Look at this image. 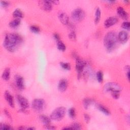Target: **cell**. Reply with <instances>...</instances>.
Here are the masks:
<instances>
[{"label":"cell","mask_w":130,"mask_h":130,"mask_svg":"<svg viewBox=\"0 0 130 130\" xmlns=\"http://www.w3.org/2000/svg\"><path fill=\"white\" fill-rule=\"evenodd\" d=\"M69 115L70 117L74 118L76 116V111L75 109L74 108H71L69 110Z\"/></svg>","instance_id":"28"},{"label":"cell","mask_w":130,"mask_h":130,"mask_svg":"<svg viewBox=\"0 0 130 130\" xmlns=\"http://www.w3.org/2000/svg\"><path fill=\"white\" fill-rule=\"evenodd\" d=\"M69 37L72 40H76V34L74 31H72L69 34Z\"/></svg>","instance_id":"32"},{"label":"cell","mask_w":130,"mask_h":130,"mask_svg":"<svg viewBox=\"0 0 130 130\" xmlns=\"http://www.w3.org/2000/svg\"><path fill=\"white\" fill-rule=\"evenodd\" d=\"M30 30L34 33H39L40 32V28L38 26L36 25H32L30 27Z\"/></svg>","instance_id":"30"},{"label":"cell","mask_w":130,"mask_h":130,"mask_svg":"<svg viewBox=\"0 0 130 130\" xmlns=\"http://www.w3.org/2000/svg\"><path fill=\"white\" fill-rule=\"evenodd\" d=\"M2 77V78L5 81L9 80L10 77V70L9 68H7L4 71Z\"/></svg>","instance_id":"17"},{"label":"cell","mask_w":130,"mask_h":130,"mask_svg":"<svg viewBox=\"0 0 130 130\" xmlns=\"http://www.w3.org/2000/svg\"><path fill=\"white\" fill-rule=\"evenodd\" d=\"M13 16L15 18H21L23 17V13L19 9H16L13 13Z\"/></svg>","instance_id":"22"},{"label":"cell","mask_w":130,"mask_h":130,"mask_svg":"<svg viewBox=\"0 0 130 130\" xmlns=\"http://www.w3.org/2000/svg\"><path fill=\"white\" fill-rule=\"evenodd\" d=\"M118 40H119L121 43L126 42L128 39V33L124 30L120 31L117 36Z\"/></svg>","instance_id":"11"},{"label":"cell","mask_w":130,"mask_h":130,"mask_svg":"<svg viewBox=\"0 0 130 130\" xmlns=\"http://www.w3.org/2000/svg\"><path fill=\"white\" fill-rule=\"evenodd\" d=\"M22 38L18 34L15 33L8 34L4 41V47L10 52L16 50L22 43Z\"/></svg>","instance_id":"1"},{"label":"cell","mask_w":130,"mask_h":130,"mask_svg":"<svg viewBox=\"0 0 130 130\" xmlns=\"http://www.w3.org/2000/svg\"><path fill=\"white\" fill-rule=\"evenodd\" d=\"M52 3L49 1H40L39 5L40 7L43 10L49 11L52 9Z\"/></svg>","instance_id":"9"},{"label":"cell","mask_w":130,"mask_h":130,"mask_svg":"<svg viewBox=\"0 0 130 130\" xmlns=\"http://www.w3.org/2000/svg\"><path fill=\"white\" fill-rule=\"evenodd\" d=\"M44 101L41 99H35L32 102V108L37 111H42L44 107Z\"/></svg>","instance_id":"6"},{"label":"cell","mask_w":130,"mask_h":130,"mask_svg":"<svg viewBox=\"0 0 130 130\" xmlns=\"http://www.w3.org/2000/svg\"><path fill=\"white\" fill-rule=\"evenodd\" d=\"M121 27L126 30H129L130 27V23L128 21H124L121 24Z\"/></svg>","instance_id":"29"},{"label":"cell","mask_w":130,"mask_h":130,"mask_svg":"<svg viewBox=\"0 0 130 130\" xmlns=\"http://www.w3.org/2000/svg\"><path fill=\"white\" fill-rule=\"evenodd\" d=\"M101 10L99 8H97L95 11V19H94V22L95 24H98L101 18Z\"/></svg>","instance_id":"21"},{"label":"cell","mask_w":130,"mask_h":130,"mask_svg":"<svg viewBox=\"0 0 130 130\" xmlns=\"http://www.w3.org/2000/svg\"><path fill=\"white\" fill-rule=\"evenodd\" d=\"M117 13L118 15L123 19H127L128 17L127 13L124 10L122 7H119L117 9Z\"/></svg>","instance_id":"16"},{"label":"cell","mask_w":130,"mask_h":130,"mask_svg":"<svg viewBox=\"0 0 130 130\" xmlns=\"http://www.w3.org/2000/svg\"><path fill=\"white\" fill-rule=\"evenodd\" d=\"M58 18L60 22L64 24L67 25L69 23V18L66 13L63 12H60L58 14Z\"/></svg>","instance_id":"14"},{"label":"cell","mask_w":130,"mask_h":130,"mask_svg":"<svg viewBox=\"0 0 130 130\" xmlns=\"http://www.w3.org/2000/svg\"><path fill=\"white\" fill-rule=\"evenodd\" d=\"M121 86L115 82H109L105 84L104 86V90L105 92H111L114 91H121Z\"/></svg>","instance_id":"5"},{"label":"cell","mask_w":130,"mask_h":130,"mask_svg":"<svg viewBox=\"0 0 130 130\" xmlns=\"http://www.w3.org/2000/svg\"><path fill=\"white\" fill-rule=\"evenodd\" d=\"M0 128L1 129H12V128L9 125L6 124H2Z\"/></svg>","instance_id":"31"},{"label":"cell","mask_w":130,"mask_h":130,"mask_svg":"<svg viewBox=\"0 0 130 130\" xmlns=\"http://www.w3.org/2000/svg\"><path fill=\"white\" fill-rule=\"evenodd\" d=\"M93 103V100L90 99H85L83 101V105L85 108L87 109L88 107Z\"/></svg>","instance_id":"25"},{"label":"cell","mask_w":130,"mask_h":130,"mask_svg":"<svg viewBox=\"0 0 130 130\" xmlns=\"http://www.w3.org/2000/svg\"><path fill=\"white\" fill-rule=\"evenodd\" d=\"M54 39L56 40V41H58L60 40L59 36L57 34H54Z\"/></svg>","instance_id":"35"},{"label":"cell","mask_w":130,"mask_h":130,"mask_svg":"<svg viewBox=\"0 0 130 130\" xmlns=\"http://www.w3.org/2000/svg\"><path fill=\"white\" fill-rule=\"evenodd\" d=\"M118 22V19L116 17H110L108 18L104 22L105 27H109L115 24Z\"/></svg>","instance_id":"10"},{"label":"cell","mask_w":130,"mask_h":130,"mask_svg":"<svg viewBox=\"0 0 130 130\" xmlns=\"http://www.w3.org/2000/svg\"><path fill=\"white\" fill-rule=\"evenodd\" d=\"M15 81L16 85L19 89H23L24 88V80L21 76L19 75H17L15 77Z\"/></svg>","instance_id":"15"},{"label":"cell","mask_w":130,"mask_h":130,"mask_svg":"<svg viewBox=\"0 0 130 130\" xmlns=\"http://www.w3.org/2000/svg\"><path fill=\"white\" fill-rule=\"evenodd\" d=\"M63 129H81V126L78 123H74L71 124L68 127H64Z\"/></svg>","instance_id":"24"},{"label":"cell","mask_w":130,"mask_h":130,"mask_svg":"<svg viewBox=\"0 0 130 130\" xmlns=\"http://www.w3.org/2000/svg\"><path fill=\"white\" fill-rule=\"evenodd\" d=\"M1 3L2 6L4 7H6L8 6L9 5V2L8 1H1Z\"/></svg>","instance_id":"34"},{"label":"cell","mask_w":130,"mask_h":130,"mask_svg":"<svg viewBox=\"0 0 130 130\" xmlns=\"http://www.w3.org/2000/svg\"><path fill=\"white\" fill-rule=\"evenodd\" d=\"M97 108L100 111L103 112L105 115H108L110 114V112L109 111V110L106 107L104 106L103 105L98 104V105H97Z\"/></svg>","instance_id":"18"},{"label":"cell","mask_w":130,"mask_h":130,"mask_svg":"<svg viewBox=\"0 0 130 130\" xmlns=\"http://www.w3.org/2000/svg\"><path fill=\"white\" fill-rule=\"evenodd\" d=\"M96 79L99 82L101 83L103 80V74L102 71H99L96 73Z\"/></svg>","instance_id":"26"},{"label":"cell","mask_w":130,"mask_h":130,"mask_svg":"<svg viewBox=\"0 0 130 130\" xmlns=\"http://www.w3.org/2000/svg\"><path fill=\"white\" fill-rule=\"evenodd\" d=\"M118 38L116 33L111 31L106 34L104 39V44L108 51H112L116 46Z\"/></svg>","instance_id":"2"},{"label":"cell","mask_w":130,"mask_h":130,"mask_svg":"<svg viewBox=\"0 0 130 130\" xmlns=\"http://www.w3.org/2000/svg\"><path fill=\"white\" fill-rule=\"evenodd\" d=\"M17 100L19 105L23 109H25L29 107V103L27 100L21 95H17Z\"/></svg>","instance_id":"8"},{"label":"cell","mask_w":130,"mask_h":130,"mask_svg":"<svg viewBox=\"0 0 130 130\" xmlns=\"http://www.w3.org/2000/svg\"><path fill=\"white\" fill-rule=\"evenodd\" d=\"M21 20L19 18H15L14 20H12L10 23H9V26L11 27L12 28H15L17 27L20 23Z\"/></svg>","instance_id":"20"},{"label":"cell","mask_w":130,"mask_h":130,"mask_svg":"<svg viewBox=\"0 0 130 130\" xmlns=\"http://www.w3.org/2000/svg\"><path fill=\"white\" fill-rule=\"evenodd\" d=\"M60 66L64 70H70L71 69V66L70 64L67 62H60Z\"/></svg>","instance_id":"27"},{"label":"cell","mask_w":130,"mask_h":130,"mask_svg":"<svg viewBox=\"0 0 130 130\" xmlns=\"http://www.w3.org/2000/svg\"><path fill=\"white\" fill-rule=\"evenodd\" d=\"M5 98L10 107L12 108L14 107V101L13 97L8 91H6L5 92Z\"/></svg>","instance_id":"13"},{"label":"cell","mask_w":130,"mask_h":130,"mask_svg":"<svg viewBox=\"0 0 130 130\" xmlns=\"http://www.w3.org/2000/svg\"><path fill=\"white\" fill-rule=\"evenodd\" d=\"M66 114V108L63 107H59L56 108L51 114L50 118L56 121L61 120Z\"/></svg>","instance_id":"3"},{"label":"cell","mask_w":130,"mask_h":130,"mask_svg":"<svg viewBox=\"0 0 130 130\" xmlns=\"http://www.w3.org/2000/svg\"><path fill=\"white\" fill-rule=\"evenodd\" d=\"M52 4H57L58 3H59L58 1H51Z\"/></svg>","instance_id":"36"},{"label":"cell","mask_w":130,"mask_h":130,"mask_svg":"<svg viewBox=\"0 0 130 130\" xmlns=\"http://www.w3.org/2000/svg\"><path fill=\"white\" fill-rule=\"evenodd\" d=\"M57 48L62 51H64L66 50V45H64V44L61 42L60 40L57 41Z\"/></svg>","instance_id":"23"},{"label":"cell","mask_w":130,"mask_h":130,"mask_svg":"<svg viewBox=\"0 0 130 130\" xmlns=\"http://www.w3.org/2000/svg\"><path fill=\"white\" fill-rule=\"evenodd\" d=\"M68 87V81L65 79H61L58 85V89L61 92H63L66 90Z\"/></svg>","instance_id":"12"},{"label":"cell","mask_w":130,"mask_h":130,"mask_svg":"<svg viewBox=\"0 0 130 130\" xmlns=\"http://www.w3.org/2000/svg\"><path fill=\"white\" fill-rule=\"evenodd\" d=\"M40 119L42 123H43L45 125H47L50 124V118L48 116L44 115H42L40 116Z\"/></svg>","instance_id":"19"},{"label":"cell","mask_w":130,"mask_h":130,"mask_svg":"<svg viewBox=\"0 0 130 130\" xmlns=\"http://www.w3.org/2000/svg\"><path fill=\"white\" fill-rule=\"evenodd\" d=\"M85 66V62L77 57L76 61V69L78 73V77H80L81 75Z\"/></svg>","instance_id":"7"},{"label":"cell","mask_w":130,"mask_h":130,"mask_svg":"<svg viewBox=\"0 0 130 130\" xmlns=\"http://www.w3.org/2000/svg\"><path fill=\"white\" fill-rule=\"evenodd\" d=\"M84 118L85 121L87 123H88V122H89L90 121V116H89L88 114H84Z\"/></svg>","instance_id":"33"},{"label":"cell","mask_w":130,"mask_h":130,"mask_svg":"<svg viewBox=\"0 0 130 130\" xmlns=\"http://www.w3.org/2000/svg\"><path fill=\"white\" fill-rule=\"evenodd\" d=\"M71 17L74 21L79 22L84 19L85 17V13L82 9L77 8L72 11Z\"/></svg>","instance_id":"4"}]
</instances>
